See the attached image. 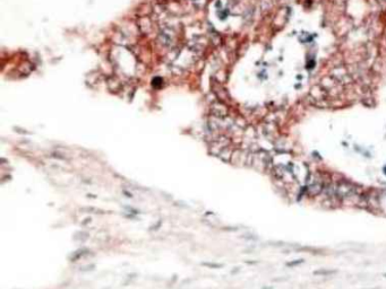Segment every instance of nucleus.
<instances>
[{"label": "nucleus", "mask_w": 386, "mask_h": 289, "mask_svg": "<svg viewBox=\"0 0 386 289\" xmlns=\"http://www.w3.org/2000/svg\"><path fill=\"white\" fill-rule=\"evenodd\" d=\"M91 253L92 252L90 251V250H88V248H85V247L79 248V250L75 251V252L71 254L70 257H69V261H70V262H76V261H78V260H80V259H83V257L90 256V255H91Z\"/></svg>", "instance_id": "1"}, {"label": "nucleus", "mask_w": 386, "mask_h": 289, "mask_svg": "<svg viewBox=\"0 0 386 289\" xmlns=\"http://www.w3.org/2000/svg\"><path fill=\"white\" fill-rule=\"evenodd\" d=\"M87 238H88V233H85V231H79L74 236L75 241H80V242H84Z\"/></svg>", "instance_id": "2"}, {"label": "nucleus", "mask_w": 386, "mask_h": 289, "mask_svg": "<svg viewBox=\"0 0 386 289\" xmlns=\"http://www.w3.org/2000/svg\"><path fill=\"white\" fill-rule=\"evenodd\" d=\"M200 264L210 269H221L223 267V264H219V263H214V262H202Z\"/></svg>", "instance_id": "3"}, {"label": "nucleus", "mask_w": 386, "mask_h": 289, "mask_svg": "<svg viewBox=\"0 0 386 289\" xmlns=\"http://www.w3.org/2000/svg\"><path fill=\"white\" fill-rule=\"evenodd\" d=\"M94 269H95V264H91V263H90V264H86V265H84V267H82V268H80V271H83V272H90V271H93Z\"/></svg>", "instance_id": "4"}, {"label": "nucleus", "mask_w": 386, "mask_h": 289, "mask_svg": "<svg viewBox=\"0 0 386 289\" xmlns=\"http://www.w3.org/2000/svg\"><path fill=\"white\" fill-rule=\"evenodd\" d=\"M92 221V219H91V217H87V218H85L83 220V221H82V225H83V226H86L87 224L88 223H91Z\"/></svg>", "instance_id": "5"}, {"label": "nucleus", "mask_w": 386, "mask_h": 289, "mask_svg": "<svg viewBox=\"0 0 386 289\" xmlns=\"http://www.w3.org/2000/svg\"><path fill=\"white\" fill-rule=\"evenodd\" d=\"M162 224V220H159L158 223L155 224V225H153V226H155V227H153V228H149V229H151V231H153V229H159V228H160V225H161Z\"/></svg>", "instance_id": "6"}, {"label": "nucleus", "mask_w": 386, "mask_h": 289, "mask_svg": "<svg viewBox=\"0 0 386 289\" xmlns=\"http://www.w3.org/2000/svg\"><path fill=\"white\" fill-rule=\"evenodd\" d=\"M303 261L302 260H299V261H293V263H290V264L288 265H297V264H300V263H302Z\"/></svg>", "instance_id": "7"}]
</instances>
